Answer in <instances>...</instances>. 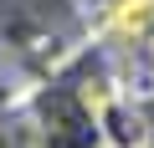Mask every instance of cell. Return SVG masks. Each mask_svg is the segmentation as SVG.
I'll return each mask as SVG.
<instances>
[{
  "label": "cell",
  "instance_id": "obj_1",
  "mask_svg": "<svg viewBox=\"0 0 154 148\" xmlns=\"http://www.w3.org/2000/svg\"><path fill=\"white\" fill-rule=\"evenodd\" d=\"M149 16H154V0H118L113 5V26L118 31H139Z\"/></svg>",
  "mask_w": 154,
  "mask_h": 148
}]
</instances>
